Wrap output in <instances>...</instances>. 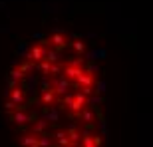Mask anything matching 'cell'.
Returning a JSON list of instances; mask_svg holds the SVG:
<instances>
[{"label":"cell","mask_w":153,"mask_h":147,"mask_svg":"<svg viewBox=\"0 0 153 147\" xmlns=\"http://www.w3.org/2000/svg\"><path fill=\"white\" fill-rule=\"evenodd\" d=\"M4 103L20 147H105L102 72L78 36L32 42L10 70Z\"/></svg>","instance_id":"obj_1"}]
</instances>
